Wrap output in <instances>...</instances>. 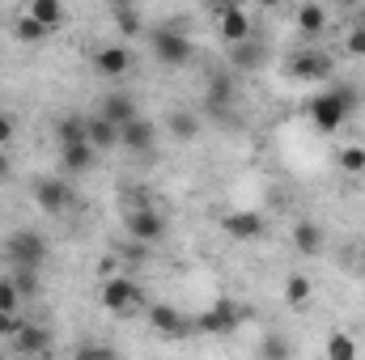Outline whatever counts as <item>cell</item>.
Masks as SVG:
<instances>
[{
    "label": "cell",
    "instance_id": "cell-37",
    "mask_svg": "<svg viewBox=\"0 0 365 360\" xmlns=\"http://www.w3.org/2000/svg\"><path fill=\"white\" fill-rule=\"evenodd\" d=\"M9 170H13V166H9V153H4V149H0V182L9 179Z\"/></svg>",
    "mask_w": 365,
    "mask_h": 360
},
{
    "label": "cell",
    "instance_id": "cell-15",
    "mask_svg": "<svg viewBox=\"0 0 365 360\" xmlns=\"http://www.w3.org/2000/svg\"><path fill=\"white\" fill-rule=\"evenodd\" d=\"M13 348H17L21 356H47V352H51V331L21 322V331L13 335Z\"/></svg>",
    "mask_w": 365,
    "mask_h": 360
},
{
    "label": "cell",
    "instance_id": "cell-14",
    "mask_svg": "<svg viewBox=\"0 0 365 360\" xmlns=\"http://www.w3.org/2000/svg\"><path fill=\"white\" fill-rule=\"evenodd\" d=\"M98 115H102L106 123H115L119 132H123L132 119H140V115H136V102H132V93H106V97H102V106H98Z\"/></svg>",
    "mask_w": 365,
    "mask_h": 360
},
{
    "label": "cell",
    "instance_id": "cell-3",
    "mask_svg": "<svg viewBox=\"0 0 365 360\" xmlns=\"http://www.w3.org/2000/svg\"><path fill=\"white\" fill-rule=\"evenodd\" d=\"M123 225H128V238L132 242H140V246H158L162 238H166V216L149 203V199H140V203H128V216H123Z\"/></svg>",
    "mask_w": 365,
    "mask_h": 360
},
{
    "label": "cell",
    "instance_id": "cell-19",
    "mask_svg": "<svg viewBox=\"0 0 365 360\" xmlns=\"http://www.w3.org/2000/svg\"><path fill=\"white\" fill-rule=\"evenodd\" d=\"M293 246H297V255H306V259L323 255V225L297 221V225H293Z\"/></svg>",
    "mask_w": 365,
    "mask_h": 360
},
{
    "label": "cell",
    "instance_id": "cell-22",
    "mask_svg": "<svg viewBox=\"0 0 365 360\" xmlns=\"http://www.w3.org/2000/svg\"><path fill=\"white\" fill-rule=\"evenodd\" d=\"M204 102H208V110H212V115H225V110H230V102H234V85H230V77H225V73L208 77V93H204Z\"/></svg>",
    "mask_w": 365,
    "mask_h": 360
},
{
    "label": "cell",
    "instance_id": "cell-34",
    "mask_svg": "<svg viewBox=\"0 0 365 360\" xmlns=\"http://www.w3.org/2000/svg\"><path fill=\"white\" fill-rule=\"evenodd\" d=\"M13 284H17V292L26 297V292L38 288V271H13Z\"/></svg>",
    "mask_w": 365,
    "mask_h": 360
},
{
    "label": "cell",
    "instance_id": "cell-1",
    "mask_svg": "<svg viewBox=\"0 0 365 360\" xmlns=\"http://www.w3.org/2000/svg\"><path fill=\"white\" fill-rule=\"evenodd\" d=\"M353 110H357V90L336 85V90L314 93V102H310V123H314L319 132H336V127H344V119H349Z\"/></svg>",
    "mask_w": 365,
    "mask_h": 360
},
{
    "label": "cell",
    "instance_id": "cell-21",
    "mask_svg": "<svg viewBox=\"0 0 365 360\" xmlns=\"http://www.w3.org/2000/svg\"><path fill=\"white\" fill-rule=\"evenodd\" d=\"M166 132H170L175 140H182V144H191V140L200 136V115H195V110H170V115H166Z\"/></svg>",
    "mask_w": 365,
    "mask_h": 360
},
{
    "label": "cell",
    "instance_id": "cell-11",
    "mask_svg": "<svg viewBox=\"0 0 365 360\" xmlns=\"http://www.w3.org/2000/svg\"><path fill=\"white\" fill-rule=\"evenodd\" d=\"M221 229H225L234 242H259V238L268 233L264 216L251 212V208H242V212H225V216H221Z\"/></svg>",
    "mask_w": 365,
    "mask_h": 360
},
{
    "label": "cell",
    "instance_id": "cell-30",
    "mask_svg": "<svg viewBox=\"0 0 365 360\" xmlns=\"http://www.w3.org/2000/svg\"><path fill=\"white\" fill-rule=\"evenodd\" d=\"M17 309H21V292L13 275H0V314H17Z\"/></svg>",
    "mask_w": 365,
    "mask_h": 360
},
{
    "label": "cell",
    "instance_id": "cell-33",
    "mask_svg": "<svg viewBox=\"0 0 365 360\" xmlns=\"http://www.w3.org/2000/svg\"><path fill=\"white\" fill-rule=\"evenodd\" d=\"M344 47H349V55H357V60H365V26H353V30H349Z\"/></svg>",
    "mask_w": 365,
    "mask_h": 360
},
{
    "label": "cell",
    "instance_id": "cell-27",
    "mask_svg": "<svg viewBox=\"0 0 365 360\" xmlns=\"http://www.w3.org/2000/svg\"><path fill=\"white\" fill-rule=\"evenodd\" d=\"M327 360H357V339L349 331H331L327 335Z\"/></svg>",
    "mask_w": 365,
    "mask_h": 360
},
{
    "label": "cell",
    "instance_id": "cell-28",
    "mask_svg": "<svg viewBox=\"0 0 365 360\" xmlns=\"http://www.w3.org/2000/svg\"><path fill=\"white\" fill-rule=\"evenodd\" d=\"M259 360H293V344L284 339V335H264L259 339Z\"/></svg>",
    "mask_w": 365,
    "mask_h": 360
},
{
    "label": "cell",
    "instance_id": "cell-13",
    "mask_svg": "<svg viewBox=\"0 0 365 360\" xmlns=\"http://www.w3.org/2000/svg\"><path fill=\"white\" fill-rule=\"evenodd\" d=\"M128 68H132V51L123 43H106V47L93 51V73L98 77H123Z\"/></svg>",
    "mask_w": 365,
    "mask_h": 360
},
{
    "label": "cell",
    "instance_id": "cell-25",
    "mask_svg": "<svg viewBox=\"0 0 365 360\" xmlns=\"http://www.w3.org/2000/svg\"><path fill=\"white\" fill-rule=\"evenodd\" d=\"M47 34L51 30H43L30 13H21V17H13V38L17 43H26V47H34V43H47Z\"/></svg>",
    "mask_w": 365,
    "mask_h": 360
},
{
    "label": "cell",
    "instance_id": "cell-26",
    "mask_svg": "<svg viewBox=\"0 0 365 360\" xmlns=\"http://www.w3.org/2000/svg\"><path fill=\"white\" fill-rule=\"evenodd\" d=\"M310 292H314V288H310L306 275H289V280H284V305L306 309V305H310Z\"/></svg>",
    "mask_w": 365,
    "mask_h": 360
},
{
    "label": "cell",
    "instance_id": "cell-20",
    "mask_svg": "<svg viewBox=\"0 0 365 360\" xmlns=\"http://www.w3.org/2000/svg\"><path fill=\"white\" fill-rule=\"evenodd\" d=\"M93 162H98V153H93L90 144H68V149H60V166H64V174H90Z\"/></svg>",
    "mask_w": 365,
    "mask_h": 360
},
{
    "label": "cell",
    "instance_id": "cell-7",
    "mask_svg": "<svg viewBox=\"0 0 365 360\" xmlns=\"http://www.w3.org/2000/svg\"><path fill=\"white\" fill-rule=\"evenodd\" d=\"M242 318H247V309H242L238 301L221 297V301H212V305L195 318V331H204V335H230V331H238Z\"/></svg>",
    "mask_w": 365,
    "mask_h": 360
},
{
    "label": "cell",
    "instance_id": "cell-36",
    "mask_svg": "<svg viewBox=\"0 0 365 360\" xmlns=\"http://www.w3.org/2000/svg\"><path fill=\"white\" fill-rule=\"evenodd\" d=\"M21 331V318L17 314H0V339H13Z\"/></svg>",
    "mask_w": 365,
    "mask_h": 360
},
{
    "label": "cell",
    "instance_id": "cell-24",
    "mask_svg": "<svg viewBox=\"0 0 365 360\" xmlns=\"http://www.w3.org/2000/svg\"><path fill=\"white\" fill-rule=\"evenodd\" d=\"M56 140H60V149H68V144H90V140H86V119H81V115H64V119L56 123Z\"/></svg>",
    "mask_w": 365,
    "mask_h": 360
},
{
    "label": "cell",
    "instance_id": "cell-17",
    "mask_svg": "<svg viewBox=\"0 0 365 360\" xmlns=\"http://www.w3.org/2000/svg\"><path fill=\"white\" fill-rule=\"evenodd\" d=\"M86 140H90L93 153H106V149H115V144H119V127H115V123H106L102 115H90V119H86Z\"/></svg>",
    "mask_w": 365,
    "mask_h": 360
},
{
    "label": "cell",
    "instance_id": "cell-6",
    "mask_svg": "<svg viewBox=\"0 0 365 360\" xmlns=\"http://www.w3.org/2000/svg\"><path fill=\"white\" fill-rule=\"evenodd\" d=\"M212 13H217V34H221L225 47H238V43L255 38V21L242 4H217Z\"/></svg>",
    "mask_w": 365,
    "mask_h": 360
},
{
    "label": "cell",
    "instance_id": "cell-35",
    "mask_svg": "<svg viewBox=\"0 0 365 360\" xmlns=\"http://www.w3.org/2000/svg\"><path fill=\"white\" fill-rule=\"evenodd\" d=\"M13 136H17V119L13 115H0V149H9Z\"/></svg>",
    "mask_w": 365,
    "mask_h": 360
},
{
    "label": "cell",
    "instance_id": "cell-9",
    "mask_svg": "<svg viewBox=\"0 0 365 360\" xmlns=\"http://www.w3.org/2000/svg\"><path fill=\"white\" fill-rule=\"evenodd\" d=\"M34 203H38L47 216H64L68 203H73V186L64 179H38L34 182Z\"/></svg>",
    "mask_w": 365,
    "mask_h": 360
},
{
    "label": "cell",
    "instance_id": "cell-4",
    "mask_svg": "<svg viewBox=\"0 0 365 360\" xmlns=\"http://www.w3.org/2000/svg\"><path fill=\"white\" fill-rule=\"evenodd\" d=\"M102 309H106V314H119V318L145 309V292H140V284H132L128 275H110V280L102 284Z\"/></svg>",
    "mask_w": 365,
    "mask_h": 360
},
{
    "label": "cell",
    "instance_id": "cell-12",
    "mask_svg": "<svg viewBox=\"0 0 365 360\" xmlns=\"http://www.w3.org/2000/svg\"><path fill=\"white\" fill-rule=\"evenodd\" d=\"M153 144H158V123L153 119H132L123 132H119V149H128V153H153Z\"/></svg>",
    "mask_w": 365,
    "mask_h": 360
},
{
    "label": "cell",
    "instance_id": "cell-16",
    "mask_svg": "<svg viewBox=\"0 0 365 360\" xmlns=\"http://www.w3.org/2000/svg\"><path fill=\"white\" fill-rule=\"evenodd\" d=\"M264 60H268V47L259 43V34L247 38V43H238V47H230V64H234V68L255 73V68H264Z\"/></svg>",
    "mask_w": 365,
    "mask_h": 360
},
{
    "label": "cell",
    "instance_id": "cell-32",
    "mask_svg": "<svg viewBox=\"0 0 365 360\" xmlns=\"http://www.w3.org/2000/svg\"><path fill=\"white\" fill-rule=\"evenodd\" d=\"M340 170H344V174H365V149L361 144H349V149L340 153Z\"/></svg>",
    "mask_w": 365,
    "mask_h": 360
},
{
    "label": "cell",
    "instance_id": "cell-5",
    "mask_svg": "<svg viewBox=\"0 0 365 360\" xmlns=\"http://www.w3.org/2000/svg\"><path fill=\"white\" fill-rule=\"evenodd\" d=\"M149 47H153V55L166 64V68H182L187 60H191V38L175 30V26H158V30H149Z\"/></svg>",
    "mask_w": 365,
    "mask_h": 360
},
{
    "label": "cell",
    "instance_id": "cell-31",
    "mask_svg": "<svg viewBox=\"0 0 365 360\" xmlns=\"http://www.w3.org/2000/svg\"><path fill=\"white\" fill-rule=\"evenodd\" d=\"M110 21H115L123 34H140V17H136V9H128V4H115V9H110Z\"/></svg>",
    "mask_w": 365,
    "mask_h": 360
},
{
    "label": "cell",
    "instance_id": "cell-2",
    "mask_svg": "<svg viewBox=\"0 0 365 360\" xmlns=\"http://www.w3.org/2000/svg\"><path fill=\"white\" fill-rule=\"evenodd\" d=\"M4 259L13 263V271H38L47 263V238L38 229H13L4 238Z\"/></svg>",
    "mask_w": 365,
    "mask_h": 360
},
{
    "label": "cell",
    "instance_id": "cell-18",
    "mask_svg": "<svg viewBox=\"0 0 365 360\" xmlns=\"http://www.w3.org/2000/svg\"><path fill=\"white\" fill-rule=\"evenodd\" d=\"M293 17H297V34H302V38H319V34L327 30V9L314 4V0H310V4H297Z\"/></svg>",
    "mask_w": 365,
    "mask_h": 360
},
{
    "label": "cell",
    "instance_id": "cell-29",
    "mask_svg": "<svg viewBox=\"0 0 365 360\" xmlns=\"http://www.w3.org/2000/svg\"><path fill=\"white\" fill-rule=\"evenodd\" d=\"M73 360H119V352L106 348V344H98V339H86V344H77Z\"/></svg>",
    "mask_w": 365,
    "mask_h": 360
},
{
    "label": "cell",
    "instance_id": "cell-8",
    "mask_svg": "<svg viewBox=\"0 0 365 360\" xmlns=\"http://www.w3.org/2000/svg\"><path fill=\"white\" fill-rule=\"evenodd\" d=\"M145 314H149V327H153L158 335H166V339H187V335L195 331V322L182 314L179 305H170V301H149Z\"/></svg>",
    "mask_w": 365,
    "mask_h": 360
},
{
    "label": "cell",
    "instance_id": "cell-10",
    "mask_svg": "<svg viewBox=\"0 0 365 360\" xmlns=\"http://www.w3.org/2000/svg\"><path fill=\"white\" fill-rule=\"evenodd\" d=\"M331 73H336V60H331L327 51H319V47L302 51V55L289 64V77H297V81H327Z\"/></svg>",
    "mask_w": 365,
    "mask_h": 360
},
{
    "label": "cell",
    "instance_id": "cell-23",
    "mask_svg": "<svg viewBox=\"0 0 365 360\" xmlns=\"http://www.w3.org/2000/svg\"><path fill=\"white\" fill-rule=\"evenodd\" d=\"M26 13H30L43 30H56V26L64 21V4H60V0H30Z\"/></svg>",
    "mask_w": 365,
    "mask_h": 360
},
{
    "label": "cell",
    "instance_id": "cell-39",
    "mask_svg": "<svg viewBox=\"0 0 365 360\" xmlns=\"http://www.w3.org/2000/svg\"><path fill=\"white\" fill-rule=\"evenodd\" d=\"M0 360H4V356H0Z\"/></svg>",
    "mask_w": 365,
    "mask_h": 360
},
{
    "label": "cell",
    "instance_id": "cell-38",
    "mask_svg": "<svg viewBox=\"0 0 365 360\" xmlns=\"http://www.w3.org/2000/svg\"><path fill=\"white\" fill-rule=\"evenodd\" d=\"M361 271H365V246H361Z\"/></svg>",
    "mask_w": 365,
    "mask_h": 360
}]
</instances>
